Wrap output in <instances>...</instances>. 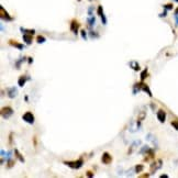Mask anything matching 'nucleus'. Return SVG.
I'll use <instances>...</instances> for the list:
<instances>
[{
  "mask_svg": "<svg viewBox=\"0 0 178 178\" xmlns=\"http://www.w3.org/2000/svg\"><path fill=\"white\" fill-rule=\"evenodd\" d=\"M162 163H163L162 160H155V162H153V163L151 164L150 173H151V174H154L155 172H157L160 167H162Z\"/></svg>",
  "mask_w": 178,
  "mask_h": 178,
  "instance_id": "4",
  "label": "nucleus"
},
{
  "mask_svg": "<svg viewBox=\"0 0 178 178\" xmlns=\"http://www.w3.org/2000/svg\"><path fill=\"white\" fill-rule=\"evenodd\" d=\"M175 14H178V8L175 9Z\"/></svg>",
  "mask_w": 178,
  "mask_h": 178,
  "instance_id": "36",
  "label": "nucleus"
},
{
  "mask_svg": "<svg viewBox=\"0 0 178 178\" xmlns=\"http://www.w3.org/2000/svg\"><path fill=\"white\" fill-rule=\"evenodd\" d=\"M13 165H14V160H8V165H7V167H8V168H11Z\"/></svg>",
  "mask_w": 178,
  "mask_h": 178,
  "instance_id": "25",
  "label": "nucleus"
},
{
  "mask_svg": "<svg viewBox=\"0 0 178 178\" xmlns=\"http://www.w3.org/2000/svg\"><path fill=\"white\" fill-rule=\"evenodd\" d=\"M164 9H165V10H172V9H173V5H172V3H167V5H164Z\"/></svg>",
  "mask_w": 178,
  "mask_h": 178,
  "instance_id": "26",
  "label": "nucleus"
},
{
  "mask_svg": "<svg viewBox=\"0 0 178 178\" xmlns=\"http://www.w3.org/2000/svg\"><path fill=\"white\" fill-rule=\"evenodd\" d=\"M101 162L104 163V165H109V164H111V162H112V156L108 152H104L102 154V156H101Z\"/></svg>",
  "mask_w": 178,
  "mask_h": 178,
  "instance_id": "6",
  "label": "nucleus"
},
{
  "mask_svg": "<svg viewBox=\"0 0 178 178\" xmlns=\"http://www.w3.org/2000/svg\"><path fill=\"white\" fill-rule=\"evenodd\" d=\"M79 26H80V23L76 20V19L72 20V22H70V31H72L73 33L77 34V33H78V29H79Z\"/></svg>",
  "mask_w": 178,
  "mask_h": 178,
  "instance_id": "7",
  "label": "nucleus"
},
{
  "mask_svg": "<svg viewBox=\"0 0 178 178\" xmlns=\"http://www.w3.org/2000/svg\"><path fill=\"white\" fill-rule=\"evenodd\" d=\"M45 41H46V39L43 37V35H39L37 37V42L39 44H42V43H45Z\"/></svg>",
  "mask_w": 178,
  "mask_h": 178,
  "instance_id": "20",
  "label": "nucleus"
},
{
  "mask_svg": "<svg viewBox=\"0 0 178 178\" xmlns=\"http://www.w3.org/2000/svg\"><path fill=\"white\" fill-rule=\"evenodd\" d=\"M168 175H160V178H167Z\"/></svg>",
  "mask_w": 178,
  "mask_h": 178,
  "instance_id": "35",
  "label": "nucleus"
},
{
  "mask_svg": "<svg viewBox=\"0 0 178 178\" xmlns=\"http://www.w3.org/2000/svg\"><path fill=\"white\" fill-rule=\"evenodd\" d=\"M17 93H18V90H17V88H14V87H11V88H8V89H7V96H8L9 98H14V97L17 96Z\"/></svg>",
  "mask_w": 178,
  "mask_h": 178,
  "instance_id": "10",
  "label": "nucleus"
},
{
  "mask_svg": "<svg viewBox=\"0 0 178 178\" xmlns=\"http://www.w3.org/2000/svg\"><path fill=\"white\" fill-rule=\"evenodd\" d=\"M20 30L22 32V34H25V33H26V34H32V35H33V34L35 33V31L34 30H26V29H23V28H21Z\"/></svg>",
  "mask_w": 178,
  "mask_h": 178,
  "instance_id": "18",
  "label": "nucleus"
},
{
  "mask_svg": "<svg viewBox=\"0 0 178 178\" xmlns=\"http://www.w3.org/2000/svg\"><path fill=\"white\" fill-rule=\"evenodd\" d=\"M9 44L11 45V46H14V47H17L18 49H24V45L21 43H18L16 40H9Z\"/></svg>",
  "mask_w": 178,
  "mask_h": 178,
  "instance_id": "12",
  "label": "nucleus"
},
{
  "mask_svg": "<svg viewBox=\"0 0 178 178\" xmlns=\"http://www.w3.org/2000/svg\"><path fill=\"white\" fill-rule=\"evenodd\" d=\"M0 17H1L2 20H5V21H12L13 20L12 17L9 16V13L3 9V7H0Z\"/></svg>",
  "mask_w": 178,
  "mask_h": 178,
  "instance_id": "5",
  "label": "nucleus"
},
{
  "mask_svg": "<svg viewBox=\"0 0 178 178\" xmlns=\"http://www.w3.org/2000/svg\"><path fill=\"white\" fill-rule=\"evenodd\" d=\"M78 1H81V0H78Z\"/></svg>",
  "mask_w": 178,
  "mask_h": 178,
  "instance_id": "38",
  "label": "nucleus"
},
{
  "mask_svg": "<svg viewBox=\"0 0 178 178\" xmlns=\"http://www.w3.org/2000/svg\"><path fill=\"white\" fill-rule=\"evenodd\" d=\"M12 136H13V133H10V135H9V144L10 145L12 144Z\"/></svg>",
  "mask_w": 178,
  "mask_h": 178,
  "instance_id": "30",
  "label": "nucleus"
},
{
  "mask_svg": "<svg viewBox=\"0 0 178 178\" xmlns=\"http://www.w3.org/2000/svg\"><path fill=\"white\" fill-rule=\"evenodd\" d=\"M148 176H150V174H143V175H140L139 177H140V178H145V177L148 178Z\"/></svg>",
  "mask_w": 178,
  "mask_h": 178,
  "instance_id": "31",
  "label": "nucleus"
},
{
  "mask_svg": "<svg viewBox=\"0 0 178 178\" xmlns=\"http://www.w3.org/2000/svg\"><path fill=\"white\" fill-rule=\"evenodd\" d=\"M64 164L68 166V167H70V168H73V169H79L84 164V160L80 157V158H78L77 160H74V162H64Z\"/></svg>",
  "mask_w": 178,
  "mask_h": 178,
  "instance_id": "1",
  "label": "nucleus"
},
{
  "mask_svg": "<svg viewBox=\"0 0 178 178\" xmlns=\"http://www.w3.org/2000/svg\"><path fill=\"white\" fill-rule=\"evenodd\" d=\"M14 154H16V157H17V158H18V160H20V162L24 163V157H23V156L21 155V153L19 152V151H18V150H17V148L14 150Z\"/></svg>",
  "mask_w": 178,
  "mask_h": 178,
  "instance_id": "17",
  "label": "nucleus"
},
{
  "mask_svg": "<svg viewBox=\"0 0 178 178\" xmlns=\"http://www.w3.org/2000/svg\"><path fill=\"white\" fill-rule=\"evenodd\" d=\"M141 90H143L144 92H146L150 97H152L153 95H152V91H151V89L148 88V86L146 84H144L143 81H141Z\"/></svg>",
  "mask_w": 178,
  "mask_h": 178,
  "instance_id": "13",
  "label": "nucleus"
},
{
  "mask_svg": "<svg viewBox=\"0 0 178 178\" xmlns=\"http://www.w3.org/2000/svg\"><path fill=\"white\" fill-rule=\"evenodd\" d=\"M22 119H23L26 123H29V124H33V123H34V114H33L32 112H30V111H26L25 113H23Z\"/></svg>",
  "mask_w": 178,
  "mask_h": 178,
  "instance_id": "3",
  "label": "nucleus"
},
{
  "mask_svg": "<svg viewBox=\"0 0 178 178\" xmlns=\"http://www.w3.org/2000/svg\"><path fill=\"white\" fill-rule=\"evenodd\" d=\"M98 14L100 16V17H102V16H104V9H102V6L98 7Z\"/></svg>",
  "mask_w": 178,
  "mask_h": 178,
  "instance_id": "24",
  "label": "nucleus"
},
{
  "mask_svg": "<svg viewBox=\"0 0 178 178\" xmlns=\"http://www.w3.org/2000/svg\"><path fill=\"white\" fill-rule=\"evenodd\" d=\"M156 116H157V120L160 121V123H164L166 120V112L164 110H158L157 111V113H156Z\"/></svg>",
  "mask_w": 178,
  "mask_h": 178,
  "instance_id": "9",
  "label": "nucleus"
},
{
  "mask_svg": "<svg viewBox=\"0 0 178 178\" xmlns=\"http://www.w3.org/2000/svg\"><path fill=\"white\" fill-rule=\"evenodd\" d=\"M144 169V166L143 165H136L135 166V173H142Z\"/></svg>",
  "mask_w": 178,
  "mask_h": 178,
  "instance_id": "21",
  "label": "nucleus"
},
{
  "mask_svg": "<svg viewBox=\"0 0 178 178\" xmlns=\"http://www.w3.org/2000/svg\"><path fill=\"white\" fill-rule=\"evenodd\" d=\"M0 113H1V117L3 118V119H9L13 114V109L10 106H6V107L1 108Z\"/></svg>",
  "mask_w": 178,
  "mask_h": 178,
  "instance_id": "2",
  "label": "nucleus"
},
{
  "mask_svg": "<svg viewBox=\"0 0 178 178\" xmlns=\"http://www.w3.org/2000/svg\"><path fill=\"white\" fill-rule=\"evenodd\" d=\"M148 150H150V148H148V146H144V148L141 150V152H140V153H146Z\"/></svg>",
  "mask_w": 178,
  "mask_h": 178,
  "instance_id": "28",
  "label": "nucleus"
},
{
  "mask_svg": "<svg viewBox=\"0 0 178 178\" xmlns=\"http://www.w3.org/2000/svg\"><path fill=\"white\" fill-rule=\"evenodd\" d=\"M95 22H96V19L93 18V17H91V18L88 19V23H89V25H90V26L95 25Z\"/></svg>",
  "mask_w": 178,
  "mask_h": 178,
  "instance_id": "22",
  "label": "nucleus"
},
{
  "mask_svg": "<svg viewBox=\"0 0 178 178\" xmlns=\"http://www.w3.org/2000/svg\"><path fill=\"white\" fill-rule=\"evenodd\" d=\"M175 20H176V23L178 24V14H175Z\"/></svg>",
  "mask_w": 178,
  "mask_h": 178,
  "instance_id": "33",
  "label": "nucleus"
},
{
  "mask_svg": "<svg viewBox=\"0 0 178 178\" xmlns=\"http://www.w3.org/2000/svg\"><path fill=\"white\" fill-rule=\"evenodd\" d=\"M86 176L87 177H93V173L90 172V171H88V172L86 173Z\"/></svg>",
  "mask_w": 178,
  "mask_h": 178,
  "instance_id": "29",
  "label": "nucleus"
},
{
  "mask_svg": "<svg viewBox=\"0 0 178 178\" xmlns=\"http://www.w3.org/2000/svg\"><path fill=\"white\" fill-rule=\"evenodd\" d=\"M146 117V113H145V111H141L140 113H139V116H137V122H139V125L141 124V122L145 119Z\"/></svg>",
  "mask_w": 178,
  "mask_h": 178,
  "instance_id": "15",
  "label": "nucleus"
},
{
  "mask_svg": "<svg viewBox=\"0 0 178 178\" xmlns=\"http://www.w3.org/2000/svg\"><path fill=\"white\" fill-rule=\"evenodd\" d=\"M30 79V77L29 76H26V75H22V76H20L18 79V85L20 87H23L25 85V83H26V80Z\"/></svg>",
  "mask_w": 178,
  "mask_h": 178,
  "instance_id": "11",
  "label": "nucleus"
},
{
  "mask_svg": "<svg viewBox=\"0 0 178 178\" xmlns=\"http://www.w3.org/2000/svg\"><path fill=\"white\" fill-rule=\"evenodd\" d=\"M33 142H34V146H37V137L34 136V139H33Z\"/></svg>",
  "mask_w": 178,
  "mask_h": 178,
  "instance_id": "32",
  "label": "nucleus"
},
{
  "mask_svg": "<svg viewBox=\"0 0 178 178\" xmlns=\"http://www.w3.org/2000/svg\"><path fill=\"white\" fill-rule=\"evenodd\" d=\"M171 124H172L173 127H174V129H176L178 131V121L177 120H175V121H172L171 122Z\"/></svg>",
  "mask_w": 178,
  "mask_h": 178,
  "instance_id": "23",
  "label": "nucleus"
},
{
  "mask_svg": "<svg viewBox=\"0 0 178 178\" xmlns=\"http://www.w3.org/2000/svg\"><path fill=\"white\" fill-rule=\"evenodd\" d=\"M31 63H33V58H32V57H29V64H31Z\"/></svg>",
  "mask_w": 178,
  "mask_h": 178,
  "instance_id": "34",
  "label": "nucleus"
},
{
  "mask_svg": "<svg viewBox=\"0 0 178 178\" xmlns=\"http://www.w3.org/2000/svg\"><path fill=\"white\" fill-rule=\"evenodd\" d=\"M146 77H148V68H145V69L141 73V77H140V78H141V81H144Z\"/></svg>",
  "mask_w": 178,
  "mask_h": 178,
  "instance_id": "19",
  "label": "nucleus"
},
{
  "mask_svg": "<svg viewBox=\"0 0 178 178\" xmlns=\"http://www.w3.org/2000/svg\"><path fill=\"white\" fill-rule=\"evenodd\" d=\"M80 34H81V37H83L84 40H86V39H87V33H86V31H85V30H81V31H80Z\"/></svg>",
  "mask_w": 178,
  "mask_h": 178,
  "instance_id": "27",
  "label": "nucleus"
},
{
  "mask_svg": "<svg viewBox=\"0 0 178 178\" xmlns=\"http://www.w3.org/2000/svg\"><path fill=\"white\" fill-rule=\"evenodd\" d=\"M175 1H176V2H178V0H175Z\"/></svg>",
  "mask_w": 178,
  "mask_h": 178,
  "instance_id": "37",
  "label": "nucleus"
},
{
  "mask_svg": "<svg viewBox=\"0 0 178 178\" xmlns=\"http://www.w3.org/2000/svg\"><path fill=\"white\" fill-rule=\"evenodd\" d=\"M154 157H155V152H154V150L150 148L148 152L145 153V156H144V162H150L151 160H153Z\"/></svg>",
  "mask_w": 178,
  "mask_h": 178,
  "instance_id": "8",
  "label": "nucleus"
},
{
  "mask_svg": "<svg viewBox=\"0 0 178 178\" xmlns=\"http://www.w3.org/2000/svg\"><path fill=\"white\" fill-rule=\"evenodd\" d=\"M130 66H131V68L133 69V70H140V65H139V63L137 62H135V61H132V62H130Z\"/></svg>",
  "mask_w": 178,
  "mask_h": 178,
  "instance_id": "16",
  "label": "nucleus"
},
{
  "mask_svg": "<svg viewBox=\"0 0 178 178\" xmlns=\"http://www.w3.org/2000/svg\"><path fill=\"white\" fill-rule=\"evenodd\" d=\"M32 34H23V41H24L25 44H28V45H30L32 43V41H33V39H32Z\"/></svg>",
  "mask_w": 178,
  "mask_h": 178,
  "instance_id": "14",
  "label": "nucleus"
}]
</instances>
